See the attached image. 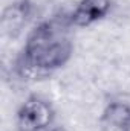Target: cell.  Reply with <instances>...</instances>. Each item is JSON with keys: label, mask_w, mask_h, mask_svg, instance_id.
Returning <instances> with one entry per match:
<instances>
[{"label": "cell", "mask_w": 130, "mask_h": 131, "mask_svg": "<svg viewBox=\"0 0 130 131\" xmlns=\"http://www.w3.org/2000/svg\"><path fill=\"white\" fill-rule=\"evenodd\" d=\"M73 26L69 12L41 20L29 31L15 61L22 78H46L63 69L73 53Z\"/></svg>", "instance_id": "1"}, {"label": "cell", "mask_w": 130, "mask_h": 131, "mask_svg": "<svg viewBox=\"0 0 130 131\" xmlns=\"http://www.w3.org/2000/svg\"><path fill=\"white\" fill-rule=\"evenodd\" d=\"M32 14L31 0H14L2 15V28L5 34H11L17 37L22 32L23 26H26L29 17Z\"/></svg>", "instance_id": "5"}, {"label": "cell", "mask_w": 130, "mask_h": 131, "mask_svg": "<svg viewBox=\"0 0 130 131\" xmlns=\"http://www.w3.org/2000/svg\"><path fill=\"white\" fill-rule=\"evenodd\" d=\"M103 131H130V95H116L106 102L101 113Z\"/></svg>", "instance_id": "3"}, {"label": "cell", "mask_w": 130, "mask_h": 131, "mask_svg": "<svg viewBox=\"0 0 130 131\" xmlns=\"http://www.w3.org/2000/svg\"><path fill=\"white\" fill-rule=\"evenodd\" d=\"M51 131H69V130H66L63 127H58V128H54V130H51Z\"/></svg>", "instance_id": "6"}, {"label": "cell", "mask_w": 130, "mask_h": 131, "mask_svg": "<svg viewBox=\"0 0 130 131\" xmlns=\"http://www.w3.org/2000/svg\"><path fill=\"white\" fill-rule=\"evenodd\" d=\"M55 121V108L49 99L31 95L17 110L18 131H44Z\"/></svg>", "instance_id": "2"}, {"label": "cell", "mask_w": 130, "mask_h": 131, "mask_svg": "<svg viewBox=\"0 0 130 131\" xmlns=\"http://www.w3.org/2000/svg\"><path fill=\"white\" fill-rule=\"evenodd\" d=\"M113 6V0H78L69 12L73 28H87L106 18Z\"/></svg>", "instance_id": "4"}]
</instances>
